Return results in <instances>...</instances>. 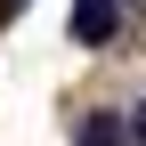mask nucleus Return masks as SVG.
Returning a JSON list of instances; mask_svg holds the SVG:
<instances>
[{
    "label": "nucleus",
    "mask_w": 146,
    "mask_h": 146,
    "mask_svg": "<svg viewBox=\"0 0 146 146\" xmlns=\"http://www.w3.org/2000/svg\"><path fill=\"white\" fill-rule=\"evenodd\" d=\"M16 8H25V0H0V16H16Z\"/></svg>",
    "instance_id": "nucleus-4"
},
{
    "label": "nucleus",
    "mask_w": 146,
    "mask_h": 146,
    "mask_svg": "<svg viewBox=\"0 0 146 146\" xmlns=\"http://www.w3.org/2000/svg\"><path fill=\"white\" fill-rule=\"evenodd\" d=\"M130 138H138V146H146V106H138V122H130Z\"/></svg>",
    "instance_id": "nucleus-3"
},
{
    "label": "nucleus",
    "mask_w": 146,
    "mask_h": 146,
    "mask_svg": "<svg viewBox=\"0 0 146 146\" xmlns=\"http://www.w3.org/2000/svg\"><path fill=\"white\" fill-rule=\"evenodd\" d=\"M114 33H122V0H73V41L106 49Z\"/></svg>",
    "instance_id": "nucleus-1"
},
{
    "label": "nucleus",
    "mask_w": 146,
    "mask_h": 146,
    "mask_svg": "<svg viewBox=\"0 0 146 146\" xmlns=\"http://www.w3.org/2000/svg\"><path fill=\"white\" fill-rule=\"evenodd\" d=\"M81 146H122V122H114V114H89V122H81Z\"/></svg>",
    "instance_id": "nucleus-2"
}]
</instances>
